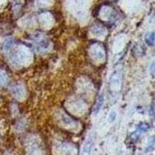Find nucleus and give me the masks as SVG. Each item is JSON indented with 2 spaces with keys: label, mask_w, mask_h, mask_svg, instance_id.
<instances>
[{
  "label": "nucleus",
  "mask_w": 155,
  "mask_h": 155,
  "mask_svg": "<svg viewBox=\"0 0 155 155\" xmlns=\"http://www.w3.org/2000/svg\"><path fill=\"white\" fill-rule=\"evenodd\" d=\"M92 140L91 139H88L86 141V143L84 145L82 150V154L81 155H90L91 151H92Z\"/></svg>",
  "instance_id": "obj_1"
},
{
  "label": "nucleus",
  "mask_w": 155,
  "mask_h": 155,
  "mask_svg": "<svg viewBox=\"0 0 155 155\" xmlns=\"http://www.w3.org/2000/svg\"><path fill=\"white\" fill-rule=\"evenodd\" d=\"M103 102H104V98H103L102 95H99V96L98 97V99H97L95 108H94L93 109V112L95 114H97V113L100 111L101 108H102V105H103Z\"/></svg>",
  "instance_id": "obj_2"
},
{
  "label": "nucleus",
  "mask_w": 155,
  "mask_h": 155,
  "mask_svg": "<svg viewBox=\"0 0 155 155\" xmlns=\"http://www.w3.org/2000/svg\"><path fill=\"white\" fill-rule=\"evenodd\" d=\"M145 42L147 43L148 46H153L154 44V34L153 33H150L147 34L145 37Z\"/></svg>",
  "instance_id": "obj_3"
},
{
  "label": "nucleus",
  "mask_w": 155,
  "mask_h": 155,
  "mask_svg": "<svg viewBox=\"0 0 155 155\" xmlns=\"http://www.w3.org/2000/svg\"><path fill=\"white\" fill-rule=\"evenodd\" d=\"M150 128V126L148 125L147 124H145V123H143V124H140L139 126H138V131L140 133L142 132H146L149 130Z\"/></svg>",
  "instance_id": "obj_4"
},
{
  "label": "nucleus",
  "mask_w": 155,
  "mask_h": 155,
  "mask_svg": "<svg viewBox=\"0 0 155 155\" xmlns=\"http://www.w3.org/2000/svg\"><path fill=\"white\" fill-rule=\"evenodd\" d=\"M116 116H117V114H116V112L112 111L111 113H109V117H108V120H109L110 123H111V122L115 121V120H116Z\"/></svg>",
  "instance_id": "obj_5"
},
{
  "label": "nucleus",
  "mask_w": 155,
  "mask_h": 155,
  "mask_svg": "<svg viewBox=\"0 0 155 155\" xmlns=\"http://www.w3.org/2000/svg\"><path fill=\"white\" fill-rule=\"evenodd\" d=\"M153 67H154V65H153V64H152V67H151L152 74H153V73H154V68H153Z\"/></svg>",
  "instance_id": "obj_6"
}]
</instances>
